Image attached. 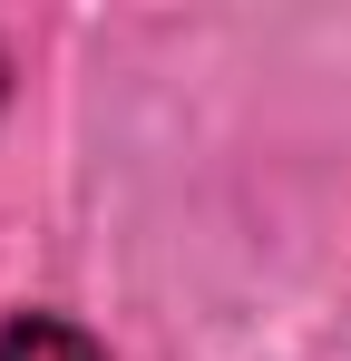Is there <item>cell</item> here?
<instances>
[{
	"mask_svg": "<svg viewBox=\"0 0 351 361\" xmlns=\"http://www.w3.org/2000/svg\"><path fill=\"white\" fill-rule=\"evenodd\" d=\"M0 361H108L78 322H49V312H20V322H0Z\"/></svg>",
	"mask_w": 351,
	"mask_h": 361,
	"instance_id": "cell-1",
	"label": "cell"
}]
</instances>
